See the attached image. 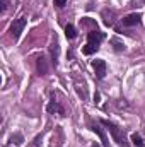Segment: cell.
I'll return each mask as SVG.
<instances>
[{"mask_svg": "<svg viewBox=\"0 0 145 147\" xmlns=\"http://www.w3.org/2000/svg\"><path fill=\"white\" fill-rule=\"evenodd\" d=\"M101 123H103L104 127H108V132L111 134V137H113V140H114L116 144L126 147V139H125V134H123V130H121L119 127H116L114 123H111V121H108V120H101Z\"/></svg>", "mask_w": 145, "mask_h": 147, "instance_id": "6da1fadb", "label": "cell"}, {"mask_svg": "<svg viewBox=\"0 0 145 147\" xmlns=\"http://www.w3.org/2000/svg\"><path fill=\"white\" fill-rule=\"evenodd\" d=\"M26 17H19V19H15L12 24H10V34L14 39H19L21 38V33H22V29L26 28Z\"/></svg>", "mask_w": 145, "mask_h": 147, "instance_id": "7a4b0ae2", "label": "cell"}, {"mask_svg": "<svg viewBox=\"0 0 145 147\" xmlns=\"http://www.w3.org/2000/svg\"><path fill=\"white\" fill-rule=\"evenodd\" d=\"M106 38V34L103 33V31H97V29H94V31H91L89 34H87V45H92V46H97L99 48V45H101V41Z\"/></svg>", "mask_w": 145, "mask_h": 147, "instance_id": "3957f363", "label": "cell"}, {"mask_svg": "<svg viewBox=\"0 0 145 147\" xmlns=\"http://www.w3.org/2000/svg\"><path fill=\"white\" fill-rule=\"evenodd\" d=\"M92 69H94V72H96V75H97L99 79H103V77L106 75V62L101 60V58L92 60Z\"/></svg>", "mask_w": 145, "mask_h": 147, "instance_id": "277c9868", "label": "cell"}, {"mask_svg": "<svg viewBox=\"0 0 145 147\" xmlns=\"http://www.w3.org/2000/svg\"><path fill=\"white\" fill-rule=\"evenodd\" d=\"M121 21H123V26H138L140 21H142V16H140L138 12H135V14H128V16L123 17Z\"/></svg>", "mask_w": 145, "mask_h": 147, "instance_id": "5b68a950", "label": "cell"}, {"mask_svg": "<svg viewBox=\"0 0 145 147\" xmlns=\"http://www.w3.org/2000/svg\"><path fill=\"white\" fill-rule=\"evenodd\" d=\"M46 110H48V113H58V115H62V116L65 115V110H63V108L60 106V103H58V101H55V99L48 103Z\"/></svg>", "mask_w": 145, "mask_h": 147, "instance_id": "8992f818", "label": "cell"}, {"mask_svg": "<svg viewBox=\"0 0 145 147\" xmlns=\"http://www.w3.org/2000/svg\"><path fill=\"white\" fill-rule=\"evenodd\" d=\"M50 53H51L53 63L56 65V63H58V55H60V45H58V41H56V39L50 45Z\"/></svg>", "mask_w": 145, "mask_h": 147, "instance_id": "52a82bcc", "label": "cell"}, {"mask_svg": "<svg viewBox=\"0 0 145 147\" xmlns=\"http://www.w3.org/2000/svg\"><path fill=\"white\" fill-rule=\"evenodd\" d=\"M114 10H111V9H104L103 10V19H104V24L106 26H113L114 24Z\"/></svg>", "mask_w": 145, "mask_h": 147, "instance_id": "ba28073f", "label": "cell"}, {"mask_svg": "<svg viewBox=\"0 0 145 147\" xmlns=\"http://www.w3.org/2000/svg\"><path fill=\"white\" fill-rule=\"evenodd\" d=\"M50 70V67H48V62H46V58L41 55V57H38V72L41 74V75H46Z\"/></svg>", "mask_w": 145, "mask_h": 147, "instance_id": "9c48e42d", "label": "cell"}, {"mask_svg": "<svg viewBox=\"0 0 145 147\" xmlns=\"http://www.w3.org/2000/svg\"><path fill=\"white\" fill-rule=\"evenodd\" d=\"M92 132L94 134H97L99 137H101V140H103V144H104V147H109V144H108V139H106V134L101 130V127L99 125H92Z\"/></svg>", "mask_w": 145, "mask_h": 147, "instance_id": "30bf717a", "label": "cell"}, {"mask_svg": "<svg viewBox=\"0 0 145 147\" xmlns=\"http://www.w3.org/2000/svg\"><path fill=\"white\" fill-rule=\"evenodd\" d=\"M109 43L113 45V48H114L116 51H123V50H125V43H123L121 39H118V38H111Z\"/></svg>", "mask_w": 145, "mask_h": 147, "instance_id": "8fae6325", "label": "cell"}, {"mask_svg": "<svg viewBox=\"0 0 145 147\" xmlns=\"http://www.w3.org/2000/svg\"><path fill=\"white\" fill-rule=\"evenodd\" d=\"M65 36L68 38V39H73V38L77 36V29L73 28L72 24H67L65 26Z\"/></svg>", "mask_w": 145, "mask_h": 147, "instance_id": "7c38bea8", "label": "cell"}, {"mask_svg": "<svg viewBox=\"0 0 145 147\" xmlns=\"http://www.w3.org/2000/svg\"><path fill=\"white\" fill-rule=\"evenodd\" d=\"M132 142H133L135 147H145L144 140H142V137H140L138 134H132Z\"/></svg>", "mask_w": 145, "mask_h": 147, "instance_id": "4fadbf2b", "label": "cell"}, {"mask_svg": "<svg viewBox=\"0 0 145 147\" xmlns=\"http://www.w3.org/2000/svg\"><path fill=\"white\" fill-rule=\"evenodd\" d=\"M97 50H99L97 46H92V45H85V46L82 48V53H84V55H92V53H94V51H97Z\"/></svg>", "mask_w": 145, "mask_h": 147, "instance_id": "5bb4252c", "label": "cell"}, {"mask_svg": "<svg viewBox=\"0 0 145 147\" xmlns=\"http://www.w3.org/2000/svg\"><path fill=\"white\" fill-rule=\"evenodd\" d=\"M10 142H12V144H15V146H21V144L24 142V137H22L21 134H15V135H12V137H10Z\"/></svg>", "mask_w": 145, "mask_h": 147, "instance_id": "9a60e30c", "label": "cell"}, {"mask_svg": "<svg viewBox=\"0 0 145 147\" xmlns=\"http://www.w3.org/2000/svg\"><path fill=\"white\" fill-rule=\"evenodd\" d=\"M53 3H55L56 7H65V5H67V0H53Z\"/></svg>", "mask_w": 145, "mask_h": 147, "instance_id": "2e32d148", "label": "cell"}, {"mask_svg": "<svg viewBox=\"0 0 145 147\" xmlns=\"http://www.w3.org/2000/svg\"><path fill=\"white\" fill-rule=\"evenodd\" d=\"M7 9H9V0H2V7H0V10L5 12Z\"/></svg>", "mask_w": 145, "mask_h": 147, "instance_id": "e0dca14e", "label": "cell"}]
</instances>
